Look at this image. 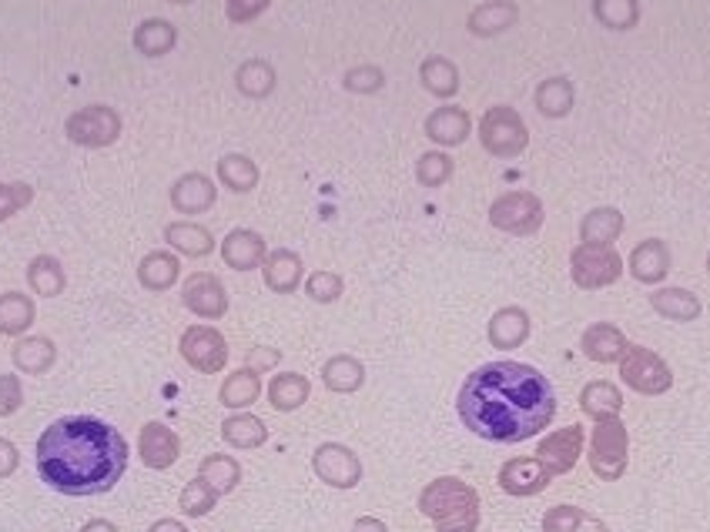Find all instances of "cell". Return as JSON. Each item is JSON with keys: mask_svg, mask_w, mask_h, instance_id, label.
Instances as JSON below:
<instances>
[{"mask_svg": "<svg viewBox=\"0 0 710 532\" xmlns=\"http://www.w3.org/2000/svg\"><path fill=\"white\" fill-rule=\"evenodd\" d=\"M262 399V375L252 372V369H239L224 375L221 389H218V402L228 409V412H246L252 409L256 402Z\"/></svg>", "mask_w": 710, "mask_h": 532, "instance_id": "obj_23", "label": "cell"}, {"mask_svg": "<svg viewBox=\"0 0 710 532\" xmlns=\"http://www.w3.org/2000/svg\"><path fill=\"white\" fill-rule=\"evenodd\" d=\"M520 18V8L513 4V0H490V4H483L477 14L469 18V31L480 34V38H493V34H503L517 24Z\"/></svg>", "mask_w": 710, "mask_h": 532, "instance_id": "obj_30", "label": "cell"}, {"mask_svg": "<svg viewBox=\"0 0 710 532\" xmlns=\"http://www.w3.org/2000/svg\"><path fill=\"white\" fill-rule=\"evenodd\" d=\"M627 221L620 214V208H590L583 218H580V241H590V244H613L620 234H623Z\"/></svg>", "mask_w": 710, "mask_h": 532, "instance_id": "obj_28", "label": "cell"}, {"mask_svg": "<svg viewBox=\"0 0 710 532\" xmlns=\"http://www.w3.org/2000/svg\"><path fill=\"white\" fill-rule=\"evenodd\" d=\"M164 238H168V244H171L178 254H184V258H204V254H211V248H214L211 231L201 228V224H191V221L168 224V228H164Z\"/></svg>", "mask_w": 710, "mask_h": 532, "instance_id": "obj_33", "label": "cell"}, {"mask_svg": "<svg viewBox=\"0 0 710 532\" xmlns=\"http://www.w3.org/2000/svg\"><path fill=\"white\" fill-rule=\"evenodd\" d=\"M587 462L600 482H620L630 469V432L620 415L600 419L587 439Z\"/></svg>", "mask_w": 710, "mask_h": 532, "instance_id": "obj_4", "label": "cell"}, {"mask_svg": "<svg viewBox=\"0 0 710 532\" xmlns=\"http://www.w3.org/2000/svg\"><path fill=\"white\" fill-rule=\"evenodd\" d=\"M266 395L276 412H299L312 395V382L302 372H279V375H272Z\"/></svg>", "mask_w": 710, "mask_h": 532, "instance_id": "obj_26", "label": "cell"}, {"mask_svg": "<svg viewBox=\"0 0 710 532\" xmlns=\"http://www.w3.org/2000/svg\"><path fill=\"white\" fill-rule=\"evenodd\" d=\"M262 279H266V289L276 292V295H292L302 282H306V264H302V254L292 251V248H276L266 254L262 261Z\"/></svg>", "mask_w": 710, "mask_h": 532, "instance_id": "obj_18", "label": "cell"}, {"mask_svg": "<svg viewBox=\"0 0 710 532\" xmlns=\"http://www.w3.org/2000/svg\"><path fill=\"white\" fill-rule=\"evenodd\" d=\"M426 91H432L436 98H452L459 91V71L446 61V58H429L419 71Z\"/></svg>", "mask_w": 710, "mask_h": 532, "instance_id": "obj_38", "label": "cell"}, {"mask_svg": "<svg viewBox=\"0 0 710 532\" xmlns=\"http://www.w3.org/2000/svg\"><path fill=\"white\" fill-rule=\"evenodd\" d=\"M266 238L252 228H234L224 241H221V258L228 269L234 272H256L266 261Z\"/></svg>", "mask_w": 710, "mask_h": 532, "instance_id": "obj_19", "label": "cell"}, {"mask_svg": "<svg viewBox=\"0 0 710 532\" xmlns=\"http://www.w3.org/2000/svg\"><path fill=\"white\" fill-rule=\"evenodd\" d=\"M426 134L439 144H462L469 138V114L462 108H439L426 121Z\"/></svg>", "mask_w": 710, "mask_h": 532, "instance_id": "obj_32", "label": "cell"}, {"mask_svg": "<svg viewBox=\"0 0 710 532\" xmlns=\"http://www.w3.org/2000/svg\"><path fill=\"white\" fill-rule=\"evenodd\" d=\"M583 512H587V509H580V505L560 502V505H553V509H547V512H543L540 525H543V532H577V525H580Z\"/></svg>", "mask_w": 710, "mask_h": 532, "instance_id": "obj_44", "label": "cell"}, {"mask_svg": "<svg viewBox=\"0 0 710 532\" xmlns=\"http://www.w3.org/2000/svg\"><path fill=\"white\" fill-rule=\"evenodd\" d=\"M71 131H74V138H81V141H108V138H114V131H118V118L114 114H108V111H91V114H84V118H78L74 124H71Z\"/></svg>", "mask_w": 710, "mask_h": 532, "instance_id": "obj_42", "label": "cell"}, {"mask_svg": "<svg viewBox=\"0 0 710 532\" xmlns=\"http://www.w3.org/2000/svg\"><path fill=\"white\" fill-rule=\"evenodd\" d=\"M587 449V429L583 425H563V429H553L550 435L540 439L537 445V459L557 475H567L577 469L580 455Z\"/></svg>", "mask_w": 710, "mask_h": 532, "instance_id": "obj_12", "label": "cell"}, {"mask_svg": "<svg viewBox=\"0 0 710 532\" xmlns=\"http://www.w3.org/2000/svg\"><path fill=\"white\" fill-rule=\"evenodd\" d=\"M497 482L507 495L513 499H533L540 492L550 489L553 482V472L537 459V455H517V459H507L497 472Z\"/></svg>", "mask_w": 710, "mask_h": 532, "instance_id": "obj_13", "label": "cell"}, {"mask_svg": "<svg viewBox=\"0 0 710 532\" xmlns=\"http://www.w3.org/2000/svg\"><path fill=\"white\" fill-rule=\"evenodd\" d=\"M530 332H533V319L523 305H503L487 322V339L500 352H513V349L527 345Z\"/></svg>", "mask_w": 710, "mask_h": 532, "instance_id": "obj_17", "label": "cell"}, {"mask_svg": "<svg viewBox=\"0 0 710 532\" xmlns=\"http://www.w3.org/2000/svg\"><path fill=\"white\" fill-rule=\"evenodd\" d=\"M346 88L349 91H379L382 88V71L376 68H359L346 74Z\"/></svg>", "mask_w": 710, "mask_h": 532, "instance_id": "obj_50", "label": "cell"}, {"mask_svg": "<svg viewBox=\"0 0 710 532\" xmlns=\"http://www.w3.org/2000/svg\"><path fill=\"white\" fill-rule=\"evenodd\" d=\"M627 264H630V279H633V282L657 289V285H663V282H667L673 258H670L667 241H660V238H643V241H637V244H633V251H630Z\"/></svg>", "mask_w": 710, "mask_h": 532, "instance_id": "obj_14", "label": "cell"}, {"mask_svg": "<svg viewBox=\"0 0 710 532\" xmlns=\"http://www.w3.org/2000/svg\"><path fill=\"white\" fill-rule=\"evenodd\" d=\"M577 104V88L570 78L557 74V78H547L540 81L537 88V108L543 118H567Z\"/></svg>", "mask_w": 710, "mask_h": 532, "instance_id": "obj_31", "label": "cell"}, {"mask_svg": "<svg viewBox=\"0 0 710 532\" xmlns=\"http://www.w3.org/2000/svg\"><path fill=\"white\" fill-rule=\"evenodd\" d=\"M221 439L224 445L239 449V452H249V449H262L269 442V425L252 415L249 409L246 412H231L224 422H221Z\"/></svg>", "mask_w": 710, "mask_h": 532, "instance_id": "obj_22", "label": "cell"}, {"mask_svg": "<svg viewBox=\"0 0 710 532\" xmlns=\"http://www.w3.org/2000/svg\"><path fill=\"white\" fill-rule=\"evenodd\" d=\"M181 305L194 315V319H204V322H218L228 315L231 309V299H228V289L221 285L218 275L211 272H191L181 285Z\"/></svg>", "mask_w": 710, "mask_h": 532, "instance_id": "obj_11", "label": "cell"}, {"mask_svg": "<svg viewBox=\"0 0 710 532\" xmlns=\"http://www.w3.org/2000/svg\"><path fill=\"white\" fill-rule=\"evenodd\" d=\"M480 141H483V148H487L490 154H497V158H517V154L527 151L530 131H527L523 118L517 114V108L500 104V108H490V111H487V118H483V124H480Z\"/></svg>", "mask_w": 710, "mask_h": 532, "instance_id": "obj_8", "label": "cell"}, {"mask_svg": "<svg viewBox=\"0 0 710 532\" xmlns=\"http://www.w3.org/2000/svg\"><path fill=\"white\" fill-rule=\"evenodd\" d=\"M239 88L252 98H266L272 88H276V74L266 61H249L242 71H239Z\"/></svg>", "mask_w": 710, "mask_h": 532, "instance_id": "obj_43", "label": "cell"}, {"mask_svg": "<svg viewBox=\"0 0 710 532\" xmlns=\"http://www.w3.org/2000/svg\"><path fill=\"white\" fill-rule=\"evenodd\" d=\"M178 279H181V261L171 251H148L138 264V282L144 292L161 295V292L174 289Z\"/></svg>", "mask_w": 710, "mask_h": 532, "instance_id": "obj_21", "label": "cell"}, {"mask_svg": "<svg viewBox=\"0 0 710 532\" xmlns=\"http://www.w3.org/2000/svg\"><path fill=\"white\" fill-rule=\"evenodd\" d=\"M319 375H322V385L329 392H336V395H352V392H359L366 385V365L356 355H349V352H339V355L326 359Z\"/></svg>", "mask_w": 710, "mask_h": 532, "instance_id": "obj_24", "label": "cell"}, {"mask_svg": "<svg viewBox=\"0 0 710 532\" xmlns=\"http://www.w3.org/2000/svg\"><path fill=\"white\" fill-rule=\"evenodd\" d=\"M81 532H121L111 519H88L84 525H81Z\"/></svg>", "mask_w": 710, "mask_h": 532, "instance_id": "obj_54", "label": "cell"}, {"mask_svg": "<svg viewBox=\"0 0 710 532\" xmlns=\"http://www.w3.org/2000/svg\"><path fill=\"white\" fill-rule=\"evenodd\" d=\"M24 405V389L18 375H0V415H14Z\"/></svg>", "mask_w": 710, "mask_h": 532, "instance_id": "obj_47", "label": "cell"}, {"mask_svg": "<svg viewBox=\"0 0 710 532\" xmlns=\"http://www.w3.org/2000/svg\"><path fill=\"white\" fill-rule=\"evenodd\" d=\"M416 509L432 522L436 532H477L483 522V499L466 479L439 475L426 482Z\"/></svg>", "mask_w": 710, "mask_h": 532, "instance_id": "obj_3", "label": "cell"}, {"mask_svg": "<svg viewBox=\"0 0 710 532\" xmlns=\"http://www.w3.org/2000/svg\"><path fill=\"white\" fill-rule=\"evenodd\" d=\"M617 369H620L623 385L637 395L657 399V395H667L673 389V369L667 365L663 355H657L647 345H630L627 355L617 362Z\"/></svg>", "mask_w": 710, "mask_h": 532, "instance_id": "obj_6", "label": "cell"}, {"mask_svg": "<svg viewBox=\"0 0 710 532\" xmlns=\"http://www.w3.org/2000/svg\"><path fill=\"white\" fill-rule=\"evenodd\" d=\"M647 302L660 319L677 322V325H690L703 315L700 295H693L690 289H677V285H657Z\"/></svg>", "mask_w": 710, "mask_h": 532, "instance_id": "obj_20", "label": "cell"}, {"mask_svg": "<svg viewBox=\"0 0 710 532\" xmlns=\"http://www.w3.org/2000/svg\"><path fill=\"white\" fill-rule=\"evenodd\" d=\"M580 412L593 422L600 419H610V415H620L623 412V392L617 382L610 379H593L580 389Z\"/></svg>", "mask_w": 710, "mask_h": 532, "instance_id": "obj_25", "label": "cell"}, {"mask_svg": "<svg viewBox=\"0 0 710 532\" xmlns=\"http://www.w3.org/2000/svg\"><path fill=\"white\" fill-rule=\"evenodd\" d=\"M34 302L31 295L21 292H8L0 295V332L4 335H24L34 325Z\"/></svg>", "mask_w": 710, "mask_h": 532, "instance_id": "obj_35", "label": "cell"}, {"mask_svg": "<svg viewBox=\"0 0 710 532\" xmlns=\"http://www.w3.org/2000/svg\"><path fill=\"white\" fill-rule=\"evenodd\" d=\"M312 472L329 489H356L362 482V459L346 442H322L312 452Z\"/></svg>", "mask_w": 710, "mask_h": 532, "instance_id": "obj_10", "label": "cell"}, {"mask_svg": "<svg viewBox=\"0 0 710 532\" xmlns=\"http://www.w3.org/2000/svg\"><path fill=\"white\" fill-rule=\"evenodd\" d=\"M198 479H204L218 495H228L239 489L242 482V465L234 455H224V452H211L198 462Z\"/></svg>", "mask_w": 710, "mask_h": 532, "instance_id": "obj_29", "label": "cell"}, {"mask_svg": "<svg viewBox=\"0 0 710 532\" xmlns=\"http://www.w3.org/2000/svg\"><path fill=\"white\" fill-rule=\"evenodd\" d=\"M138 459L154 469L164 472L181 459V439L174 429H168L164 422H144L138 432Z\"/></svg>", "mask_w": 710, "mask_h": 532, "instance_id": "obj_15", "label": "cell"}, {"mask_svg": "<svg viewBox=\"0 0 710 532\" xmlns=\"http://www.w3.org/2000/svg\"><path fill=\"white\" fill-rule=\"evenodd\" d=\"M452 174V161L446 158V154H422L419 158V164H416V178L426 184V188H436V184H442L446 178Z\"/></svg>", "mask_w": 710, "mask_h": 532, "instance_id": "obj_45", "label": "cell"}, {"mask_svg": "<svg viewBox=\"0 0 710 532\" xmlns=\"http://www.w3.org/2000/svg\"><path fill=\"white\" fill-rule=\"evenodd\" d=\"M148 532H188V529L178 519H158V522L148 525Z\"/></svg>", "mask_w": 710, "mask_h": 532, "instance_id": "obj_55", "label": "cell"}, {"mask_svg": "<svg viewBox=\"0 0 710 532\" xmlns=\"http://www.w3.org/2000/svg\"><path fill=\"white\" fill-rule=\"evenodd\" d=\"M18 465H21V452H18V445H14V442H8V439H0V479H8Z\"/></svg>", "mask_w": 710, "mask_h": 532, "instance_id": "obj_51", "label": "cell"}, {"mask_svg": "<svg viewBox=\"0 0 710 532\" xmlns=\"http://www.w3.org/2000/svg\"><path fill=\"white\" fill-rule=\"evenodd\" d=\"M178 4H188V0H178Z\"/></svg>", "mask_w": 710, "mask_h": 532, "instance_id": "obj_57", "label": "cell"}, {"mask_svg": "<svg viewBox=\"0 0 710 532\" xmlns=\"http://www.w3.org/2000/svg\"><path fill=\"white\" fill-rule=\"evenodd\" d=\"M630 345H633V342H630V339L623 335V329L613 325V322H593V325H587L583 335H580V352H583V359H590V362H597V365H617V362L627 355Z\"/></svg>", "mask_w": 710, "mask_h": 532, "instance_id": "obj_16", "label": "cell"}, {"mask_svg": "<svg viewBox=\"0 0 710 532\" xmlns=\"http://www.w3.org/2000/svg\"><path fill=\"white\" fill-rule=\"evenodd\" d=\"M279 362H282V352L272 349V345H256V349H249V355H246V369H252V372H259V375L272 372Z\"/></svg>", "mask_w": 710, "mask_h": 532, "instance_id": "obj_48", "label": "cell"}, {"mask_svg": "<svg viewBox=\"0 0 710 532\" xmlns=\"http://www.w3.org/2000/svg\"><path fill=\"white\" fill-rule=\"evenodd\" d=\"M593 18L607 31H633L640 24V0H593Z\"/></svg>", "mask_w": 710, "mask_h": 532, "instance_id": "obj_36", "label": "cell"}, {"mask_svg": "<svg viewBox=\"0 0 710 532\" xmlns=\"http://www.w3.org/2000/svg\"><path fill=\"white\" fill-rule=\"evenodd\" d=\"M266 8H269V0H228V18L246 24V21L259 18Z\"/></svg>", "mask_w": 710, "mask_h": 532, "instance_id": "obj_49", "label": "cell"}, {"mask_svg": "<svg viewBox=\"0 0 710 532\" xmlns=\"http://www.w3.org/2000/svg\"><path fill=\"white\" fill-rule=\"evenodd\" d=\"M218 174H221V181H224L231 191H239V194L252 191V188H256V181H259V168H256L249 158H242V154H228V158H221Z\"/></svg>", "mask_w": 710, "mask_h": 532, "instance_id": "obj_40", "label": "cell"}, {"mask_svg": "<svg viewBox=\"0 0 710 532\" xmlns=\"http://www.w3.org/2000/svg\"><path fill=\"white\" fill-rule=\"evenodd\" d=\"M707 275H710V251H707Z\"/></svg>", "mask_w": 710, "mask_h": 532, "instance_id": "obj_56", "label": "cell"}, {"mask_svg": "<svg viewBox=\"0 0 710 532\" xmlns=\"http://www.w3.org/2000/svg\"><path fill=\"white\" fill-rule=\"evenodd\" d=\"M456 412L472 435L497 445H520L550 429L557 419V392L537 365L497 359L462 379Z\"/></svg>", "mask_w": 710, "mask_h": 532, "instance_id": "obj_1", "label": "cell"}, {"mask_svg": "<svg viewBox=\"0 0 710 532\" xmlns=\"http://www.w3.org/2000/svg\"><path fill=\"white\" fill-rule=\"evenodd\" d=\"M128 439L94 419V415H64L54 419L34 449L38 475L61 495H104L128 472Z\"/></svg>", "mask_w": 710, "mask_h": 532, "instance_id": "obj_2", "label": "cell"}, {"mask_svg": "<svg viewBox=\"0 0 710 532\" xmlns=\"http://www.w3.org/2000/svg\"><path fill=\"white\" fill-rule=\"evenodd\" d=\"M178 352L201 375H218L228 365V342L214 325H188L178 339Z\"/></svg>", "mask_w": 710, "mask_h": 532, "instance_id": "obj_9", "label": "cell"}, {"mask_svg": "<svg viewBox=\"0 0 710 532\" xmlns=\"http://www.w3.org/2000/svg\"><path fill=\"white\" fill-rule=\"evenodd\" d=\"M543 201L533 191H507L493 201L490 208V221L493 228L517 234V238H530L543 228Z\"/></svg>", "mask_w": 710, "mask_h": 532, "instance_id": "obj_7", "label": "cell"}, {"mask_svg": "<svg viewBox=\"0 0 710 532\" xmlns=\"http://www.w3.org/2000/svg\"><path fill=\"white\" fill-rule=\"evenodd\" d=\"M28 282H31V289H34L38 295H44V299H58V295L64 292V285H68L61 261H58V258H48V254L31 261Z\"/></svg>", "mask_w": 710, "mask_h": 532, "instance_id": "obj_37", "label": "cell"}, {"mask_svg": "<svg viewBox=\"0 0 710 532\" xmlns=\"http://www.w3.org/2000/svg\"><path fill=\"white\" fill-rule=\"evenodd\" d=\"M570 279L580 292H600L623 279V258L613 244L580 241L570 251Z\"/></svg>", "mask_w": 710, "mask_h": 532, "instance_id": "obj_5", "label": "cell"}, {"mask_svg": "<svg viewBox=\"0 0 710 532\" xmlns=\"http://www.w3.org/2000/svg\"><path fill=\"white\" fill-rule=\"evenodd\" d=\"M352 532H389V525L379 515H359L352 522Z\"/></svg>", "mask_w": 710, "mask_h": 532, "instance_id": "obj_52", "label": "cell"}, {"mask_svg": "<svg viewBox=\"0 0 710 532\" xmlns=\"http://www.w3.org/2000/svg\"><path fill=\"white\" fill-rule=\"evenodd\" d=\"M11 359H14L18 372H24V375H44L58 362V345L51 339H44V335H24L14 345Z\"/></svg>", "mask_w": 710, "mask_h": 532, "instance_id": "obj_27", "label": "cell"}, {"mask_svg": "<svg viewBox=\"0 0 710 532\" xmlns=\"http://www.w3.org/2000/svg\"><path fill=\"white\" fill-rule=\"evenodd\" d=\"M577 532H610V525H607L600 515H593V512H583V519H580Z\"/></svg>", "mask_w": 710, "mask_h": 532, "instance_id": "obj_53", "label": "cell"}, {"mask_svg": "<svg viewBox=\"0 0 710 532\" xmlns=\"http://www.w3.org/2000/svg\"><path fill=\"white\" fill-rule=\"evenodd\" d=\"M218 492L204 482V479H191L184 489H181V495H178V505H181V512L188 515V519H204L214 505H218Z\"/></svg>", "mask_w": 710, "mask_h": 532, "instance_id": "obj_39", "label": "cell"}, {"mask_svg": "<svg viewBox=\"0 0 710 532\" xmlns=\"http://www.w3.org/2000/svg\"><path fill=\"white\" fill-rule=\"evenodd\" d=\"M302 285H306V295H309L316 305H332V302H339L342 292H346V279H342L339 272H329V269L312 272Z\"/></svg>", "mask_w": 710, "mask_h": 532, "instance_id": "obj_41", "label": "cell"}, {"mask_svg": "<svg viewBox=\"0 0 710 532\" xmlns=\"http://www.w3.org/2000/svg\"><path fill=\"white\" fill-rule=\"evenodd\" d=\"M171 201H174L178 211L198 214V211H204V208L214 204V184H211L204 174H188V178H181V181L174 184Z\"/></svg>", "mask_w": 710, "mask_h": 532, "instance_id": "obj_34", "label": "cell"}, {"mask_svg": "<svg viewBox=\"0 0 710 532\" xmlns=\"http://www.w3.org/2000/svg\"><path fill=\"white\" fill-rule=\"evenodd\" d=\"M171 41H174V34H171V28H168L164 21H151V24H144V28H141V34H138V44H141L148 54H161V51H168V48H171Z\"/></svg>", "mask_w": 710, "mask_h": 532, "instance_id": "obj_46", "label": "cell"}]
</instances>
